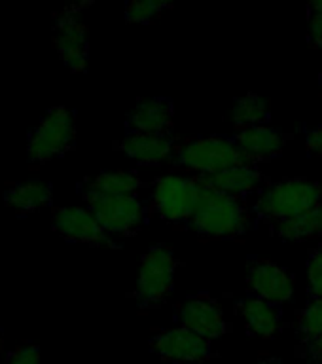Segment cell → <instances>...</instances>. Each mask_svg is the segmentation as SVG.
I'll use <instances>...</instances> for the list:
<instances>
[{"label": "cell", "instance_id": "obj_1", "mask_svg": "<svg viewBox=\"0 0 322 364\" xmlns=\"http://www.w3.org/2000/svg\"><path fill=\"white\" fill-rule=\"evenodd\" d=\"M249 216L245 198L230 196L201 184V199L192 220L188 222V228L205 239H235L247 232Z\"/></svg>", "mask_w": 322, "mask_h": 364}, {"label": "cell", "instance_id": "obj_2", "mask_svg": "<svg viewBox=\"0 0 322 364\" xmlns=\"http://www.w3.org/2000/svg\"><path fill=\"white\" fill-rule=\"evenodd\" d=\"M175 161L181 167L198 171L199 175H209L230 167H258L266 159L250 156L233 142L232 136L210 135L193 139L178 148Z\"/></svg>", "mask_w": 322, "mask_h": 364}, {"label": "cell", "instance_id": "obj_3", "mask_svg": "<svg viewBox=\"0 0 322 364\" xmlns=\"http://www.w3.org/2000/svg\"><path fill=\"white\" fill-rule=\"evenodd\" d=\"M322 205V184L307 178H286L266 188L256 203V216L269 224L298 216Z\"/></svg>", "mask_w": 322, "mask_h": 364}, {"label": "cell", "instance_id": "obj_4", "mask_svg": "<svg viewBox=\"0 0 322 364\" xmlns=\"http://www.w3.org/2000/svg\"><path fill=\"white\" fill-rule=\"evenodd\" d=\"M178 260L175 252L165 245H154L142 256L136 275L135 301L139 309H156L163 304L175 287Z\"/></svg>", "mask_w": 322, "mask_h": 364}, {"label": "cell", "instance_id": "obj_5", "mask_svg": "<svg viewBox=\"0 0 322 364\" xmlns=\"http://www.w3.org/2000/svg\"><path fill=\"white\" fill-rule=\"evenodd\" d=\"M87 209L95 215L102 230L110 235H135L148 218V207L144 201L131 196H101L84 193Z\"/></svg>", "mask_w": 322, "mask_h": 364}, {"label": "cell", "instance_id": "obj_6", "mask_svg": "<svg viewBox=\"0 0 322 364\" xmlns=\"http://www.w3.org/2000/svg\"><path fill=\"white\" fill-rule=\"evenodd\" d=\"M201 199V184L195 178L167 175L154 186L150 207L165 222L175 226H188Z\"/></svg>", "mask_w": 322, "mask_h": 364}, {"label": "cell", "instance_id": "obj_7", "mask_svg": "<svg viewBox=\"0 0 322 364\" xmlns=\"http://www.w3.org/2000/svg\"><path fill=\"white\" fill-rule=\"evenodd\" d=\"M76 139V125L73 112L65 107L51 108L28 139V159L44 164L55 159L73 146Z\"/></svg>", "mask_w": 322, "mask_h": 364}, {"label": "cell", "instance_id": "obj_8", "mask_svg": "<svg viewBox=\"0 0 322 364\" xmlns=\"http://www.w3.org/2000/svg\"><path fill=\"white\" fill-rule=\"evenodd\" d=\"M150 351L169 363H205L216 357L210 340L184 326L158 330L150 340Z\"/></svg>", "mask_w": 322, "mask_h": 364}, {"label": "cell", "instance_id": "obj_9", "mask_svg": "<svg viewBox=\"0 0 322 364\" xmlns=\"http://www.w3.org/2000/svg\"><path fill=\"white\" fill-rule=\"evenodd\" d=\"M178 326L192 330L207 340H218L227 334V323L220 304L210 294H193L176 309Z\"/></svg>", "mask_w": 322, "mask_h": 364}, {"label": "cell", "instance_id": "obj_10", "mask_svg": "<svg viewBox=\"0 0 322 364\" xmlns=\"http://www.w3.org/2000/svg\"><path fill=\"white\" fill-rule=\"evenodd\" d=\"M247 284L250 292L272 304H284L294 296V279L284 267L260 256H249Z\"/></svg>", "mask_w": 322, "mask_h": 364}, {"label": "cell", "instance_id": "obj_11", "mask_svg": "<svg viewBox=\"0 0 322 364\" xmlns=\"http://www.w3.org/2000/svg\"><path fill=\"white\" fill-rule=\"evenodd\" d=\"M53 230L68 241L95 245V247H114L95 215L85 207H59L53 213Z\"/></svg>", "mask_w": 322, "mask_h": 364}, {"label": "cell", "instance_id": "obj_12", "mask_svg": "<svg viewBox=\"0 0 322 364\" xmlns=\"http://www.w3.org/2000/svg\"><path fill=\"white\" fill-rule=\"evenodd\" d=\"M175 127V102L169 97H146L139 99L135 108L127 114V133L148 135H173Z\"/></svg>", "mask_w": 322, "mask_h": 364}, {"label": "cell", "instance_id": "obj_13", "mask_svg": "<svg viewBox=\"0 0 322 364\" xmlns=\"http://www.w3.org/2000/svg\"><path fill=\"white\" fill-rule=\"evenodd\" d=\"M53 46L59 51L63 63L73 73H82L87 67V28L73 10H67L61 16H57L55 38Z\"/></svg>", "mask_w": 322, "mask_h": 364}, {"label": "cell", "instance_id": "obj_14", "mask_svg": "<svg viewBox=\"0 0 322 364\" xmlns=\"http://www.w3.org/2000/svg\"><path fill=\"white\" fill-rule=\"evenodd\" d=\"M235 307H237L239 317L243 318L249 336L260 338V340H272L279 334L281 323H283L281 306L249 294L241 298Z\"/></svg>", "mask_w": 322, "mask_h": 364}, {"label": "cell", "instance_id": "obj_15", "mask_svg": "<svg viewBox=\"0 0 322 364\" xmlns=\"http://www.w3.org/2000/svg\"><path fill=\"white\" fill-rule=\"evenodd\" d=\"M118 148L125 156L142 165L163 164L173 154L178 152V141L175 135H148V133H125Z\"/></svg>", "mask_w": 322, "mask_h": 364}, {"label": "cell", "instance_id": "obj_16", "mask_svg": "<svg viewBox=\"0 0 322 364\" xmlns=\"http://www.w3.org/2000/svg\"><path fill=\"white\" fill-rule=\"evenodd\" d=\"M195 178L203 186L230 193V196H237V198H245L247 193L260 190L266 186L267 181L260 173V169H256V167H230V169L218 171V173L198 175Z\"/></svg>", "mask_w": 322, "mask_h": 364}, {"label": "cell", "instance_id": "obj_17", "mask_svg": "<svg viewBox=\"0 0 322 364\" xmlns=\"http://www.w3.org/2000/svg\"><path fill=\"white\" fill-rule=\"evenodd\" d=\"M289 136V133H284L283 129H277V127L254 125V127L237 129L232 139L247 154L269 161V159L281 156Z\"/></svg>", "mask_w": 322, "mask_h": 364}, {"label": "cell", "instance_id": "obj_18", "mask_svg": "<svg viewBox=\"0 0 322 364\" xmlns=\"http://www.w3.org/2000/svg\"><path fill=\"white\" fill-rule=\"evenodd\" d=\"M273 233H277V237H281L283 241H304V239L322 237V205L273 224Z\"/></svg>", "mask_w": 322, "mask_h": 364}, {"label": "cell", "instance_id": "obj_19", "mask_svg": "<svg viewBox=\"0 0 322 364\" xmlns=\"http://www.w3.org/2000/svg\"><path fill=\"white\" fill-rule=\"evenodd\" d=\"M51 186L42 181H27L23 184H17L6 193V205L11 209L28 213V210L42 209L51 203Z\"/></svg>", "mask_w": 322, "mask_h": 364}, {"label": "cell", "instance_id": "obj_20", "mask_svg": "<svg viewBox=\"0 0 322 364\" xmlns=\"http://www.w3.org/2000/svg\"><path fill=\"white\" fill-rule=\"evenodd\" d=\"M142 186V181L131 171H104L91 178L84 193L101 196H131Z\"/></svg>", "mask_w": 322, "mask_h": 364}, {"label": "cell", "instance_id": "obj_21", "mask_svg": "<svg viewBox=\"0 0 322 364\" xmlns=\"http://www.w3.org/2000/svg\"><path fill=\"white\" fill-rule=\"evenodd\" d=\"M232 118L239 129L243 127H254V125H266L269 122L272 112H269V102L264 97L256 93H247L243 97H237L233 102Z\"/></svg>", "mask_w": 322, "mask_h": 364}, {"label": "cell", "instance_id": "obj_22", "mask_svg": "<svg viewBox=\"0 0 322 364\" xmlns=\"http://www.w3.org/2000/svg\"><path fill=\"white\" fill-rule=\"evenodd\" d=\"M322 336V298H311L298 315L296 324V338H298V351L311 346L313 341Z\"/></svg>", "mask_w": 322, "mask_h": 364}, {"label": "cell", "instance_id": "obj_23", "mask_svg": "<svg viewBox=\"0 0 322 364\" xmlns=\"http://www.w3.org/2000/svg\"><path fill=\"white\" fill-rule=\"evenodd\" d=\"M169 2H163V0H131L125 6V19L129 23L146 25V23L158 19L161 11L169 10Z\"/></svg>", "mask_w": 322, "mask_h": 364}, {"label": "cell", "instance_id": "obj_24", "mask_svg": "<svg viewBox=\"0 0 322 364\" xmlns=\"http://www.w3.org/2000/svg\"><path fill=\"white\" fill-rule=\"evenodd\" d=\"M307 283L311 298H322V245L311 250L307 260Z\"/></svg>", "mask_w": 322, "mask_h": 364}, {"label": "cell", "instance_id": "obj_25", "mask_svg": "<svg viewBox=\"0 0 322 364\" xmlns=\"http://www.w3.org/2000/svg\"><path fill=\"white\" fill-rule=\"evenodd\" d=\"M4 364H42L40 349L36 346H19L16 351H11Z\"/></svg>", "mask_w": 322, "mask_h": 364}, {"label": "cell", "instance_id": "obj_26", "mask_svg": "<svg viewBox=\"0 0 322 364\" xmlns=\"http://www.w3.org/2000/svg\"><path fill=\"white\" fill-rule=\"evenodd\" d=\"M307 40H309L311 48H322V11H309Z\"/></svg>", "mask_w": 322, "mask_h": 364}, {"label": "cell", "instance_id": "obj_27", "mask_svg": "<svg viewBox=\"0 0 322 364\" xmlns=\"http://www.w3.org/2000/svg\"><path fill=\"white\" fill-rule=\"evenodd\" d=\"M307 154L313 158H322V125L311 129L306 136Z\"/></svg>", "mask_w": 322, "mask_h": 364}, {"label": "cell", "instance_id": "obj_28", "mask_svg": "<svg viewBox=\"0 0 322 364\" xmlns=\"http://www.w3.org/2000/svg\"><path fill=\"white\" fill-rule=\"evenodd\" d=\"M298 357H307L311 360H317V363H322V336L318 340H315L311 346H307L306 349H301L300 353H296Z\"/></svg>", "mask_w": 322, "mask_h": 364}, {"label": "cell", "instance_id": "obj_29", "mask_svg": "<svg viewBox=\"0 0 322 364\" xmlns=\"http://www.w3.org/2000/svg\"><path fill=\"white\" fill-rule=\"evenodd\" d=\"M307 11H322V0H313L307 4Z\"/></svg>", "mask_w": 322, "mask_h": 364}, {"label": "cell", "instance_id": "obj_30", "mask_svg": "<svg viewBox=\"0 0 322 364\" xmlns=\"http://www.w3.org/2000/svg\"><path fill=\"white\" fill-rule=\"evenodd\" d=\"M254 364H281V358H273V357H267V358H260L258 363Z\"/></svg>", "mask_w": 322, "mask_h": 364}, {"label": "cell", "instance_id": "obj_31", "mask_svg": "<svg viewBox=\"0 0 322 364\" xmlns=\"http://www.w3.org/2000/svg\"><path fill=\"white\" fill-rule=\"evenodd\" d=\"M2 351H4V341L0 338V357H2Z\"/></svg>", "mask_w": 322, "mask_h": 364}, {"label": "cell", "instance_id": "obj_32", "mask_svg": "<svg viewBox=\"0 0 322 364\" xmlns=\"http://www.w3.org/2000/svg\"><path fill=\"white\" fill-rule=\"evenodd\" d=\"M318 82H321V85H322V76H321V80H318Z\"/></svg>", "mask_w": 322, "mask_h": 364}]
</instances>
